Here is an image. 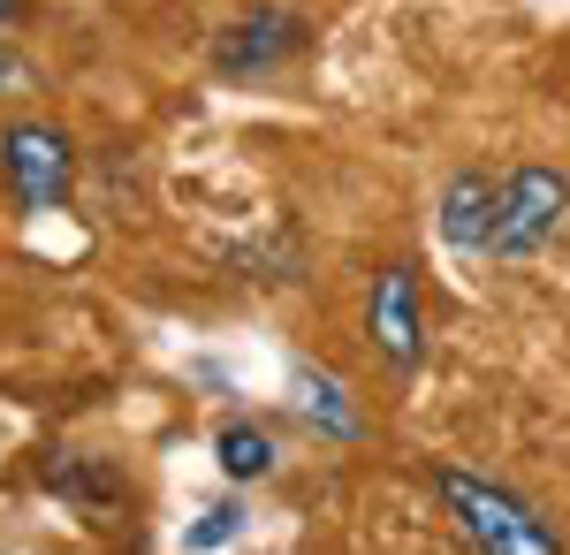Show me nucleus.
<instances>
[{
	"label": "nucleus",
	"instance_id": "nucleus-5",
	"mask_svg": "<svg viewBox=\"0 0 570 555\" xmlns=\"http://www.w3.org/2000/svg\"><path fill=\"white\" fill-rule=\"evenodd\" d=\"M365 335H373V350L389 358L395 373H419V358H426V328H419V274H411V266H389V274L373 282Z\"/></svg>",
	"mask_w": 570,
	"mask_h": 555
},
{
	"label": "nucleus",
	"instance_id": "nucleus-10",
	"mask_svg": "<svg viewBox=\"0 0 570 555\" xmlns=\"http://www.w3.org/2000/svg\"><path fill=\"white\" fill-rule=\"evenodd\" d=\"M236 533H244V510H236V503H214V510H206L198 525H190V533H183V548L206 555V548H228Z\"/></svg>",
	"mask_w": 570,
	"mask_h": 555
},
{
	"label": "nucleus",
	"instance_id": "nucleus-3",
	"mask_svg": "<svg viewBox=\"0 0 570 555\" xmlns=\"http://www.w3.org/2000/svg\"><path fill=\"white\" fill-rule=\"evenodd\" d=\"M0 191L23 214H53L77 191V145L53 123H0Z\"/></svg>",
	"mask_w": 570,
	"mask_h": 555
},
{
	"label": "nucleus",
	"instance_id": "nucleus-7",
	"mask_svg": "<svg viewBox=\"0 0 570 555\" xmlns=\"http://www.w3.org/2000/svg\"><path fill=\"white\" fill-rule=\"evenodd\" d=\"M297 411H305L312 434H327V441H357V403L343 396V381L335 373H320V366H297Z\"/></svg>",
	"mask_w": 570,
	"mask_h": 555
},
{
	"label": "nucleus",
	"instance_id": "nucleus-1",
	"mask_svg": "<svg viewBox=\"0 0 570 555\" xmlns=\"http://www.w3.org/2000/svg\"><path fill=\"white\" fill-rule=\"evenodd\" d=\"M434 495L456 541L472 555H563L556 525L532 510L525 495H510L502 479H480V471H456V465H434Z\"/></svg>",
	"mask_w": 570,
	"mask_h": 555
},
{
	"label": "nucleus",
	"instance_id": "nucleus-9",
	"mask_svg": "<svg viewBox=\"0 0 570 555\" xmlns=\"http://www.w3.org/2000/svg\"><path fill=\"white\" fill-rule=\"evenodd\" d=\"M46 487H53V495H77V503H91V510L115 503V471H107V465H53V471H46Z\"/></svg>",
	"mask_w": 570,
	"mask_h": 555
},
{
	"label": "nucleus",
	"instance_id": "nucleus-12",
	"mask_svg": "<svg viewBox=\"0 0 570 555\" xmlns=\"http://www.w3.org/2000/svg\"><path fill=\"white\" fill-rule=\"evenodd\" d=\"M16 8H23V0H0V31H8V23H16Z\"/></svg>",
	"mask_w": 570,
	"mask_h": 555
},
{
	"label": "nucleus",
	"instance_id": "nucleus-11",
	"mask_svg": "<svg viewBox=\"0 0 570 555\" xmlns=\"http://www.w3.org/2000/svg\"><path fill=\"white\" fill-rule=\"evenodd\" d=\"M23 85H31V61L16 46H0V91H23Z\"/></svg>",
	"mask_w": 570,
	"mask_h": 555
},
{
	"label": "nucleus",
	"instance_id": "nucleus-8",
	"mask_svg": "<svg viewBox=\"0 0 570 555\" xmlns=\"http://www.w3.org/2000/svg\"><path fill=\"white\" fill-rule=\"evenodd\" d=\"M214 449H220V471H228V479H266V471H274V441H266L259 427H244V419L220 427Z\"/></svg>",
	"mask_w": 570,
	"mask_h": 555
},
{
	"label": "nucleus",
	"instance_id": "nucleus-2",
	"mask_svg": "<svg viewBox=\"0 0 570 555\" xmlns=\"http://www.w3.org/2000/svg\"><path fill=\"white\" fill-rule=\"evenodd\" d=\"M570 221V175L563 168H510L494 183V228H487V259H532L563 236Z\"/></svg>",
	"mask_w": 570,
	"mask_h": 555
},
{
	"label": "nucleus",
	"instance_id": "nucleus-4",
	"mask_svg": "<svg viewBox=\"0 0 570 555\" xmlns=\"http://www.w3.org/2000/svg\"><path fill=\"white\" fill-rule=\"evenodd\" d=\"M305 16H289V8H252V16H236V23H220L214 31V69L220 77H274L282 61H297L305 53Z\"/></svg>",
	"mask_w": 570,
	"mask_h": 555
},
{
	"label": "nucleus",
	"instance_id": "nucleus-6",
	"mask_svg": "<svg viewBox=\"0 0 570 555\" xmlns=\"http://www.w3.org/2000/svg\"><path fill=\"white\" fill-rule=\"evenodd\" d=\"M494 183H502V175L456 168V175H449V191H441V236H449L456 252H472V259H487V228H494Z\"/></svg>",
	"mask_w": 570,
	"mask_h": 555
}]
</instances>
